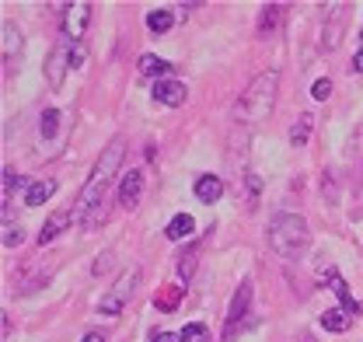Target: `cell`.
<instances>
[{"label": "cell", "mask_w": 363, "mask_h": 342, "mask_svg": "<svg viewBox=\"0 0 363 342\" xmlns=\"http://www.w3.org/2000/svg\"><path fill=\"white\" fill-rule=\"evenodd\" d=\"M123 154H126V140H123V136H112V140H108V147L98 154V165L91 168L88 182H84V185H81V192H77L74 220H84V216H91L98 206H101V196H105V189H108L112 175H116L119 165H123Z\"/></svg>", "instance_id": "6da1fadb"}, {"label": "cell", "mask_w": 363, "mask_h": 342, "mask_svg": "<svg viewBox=\"0 0 363 342\" xmlns=\"http://www.w3.org/2000/svg\"><path fill=\"white\" fill-rule=\"evenodd\" d=\"M276 94H279V70H262L252 77V84L245 87V94L234 105V119L245 126L266 123L276 109Z\"/></svg>", "instance_id": "7a4b0ae2"}, {"label": "cell", "mask_w": 363, "mask_h": 342, "mask_svg": "<svg viewBox=\"0 0 363 342\" xmlns=\"http://www.w3.org/2000/svg\"><path fill=\"white\" fill-rule=\"evenodd\" d=\"M266 241L279 258L294 262V258L304 255L308 241H311V231H308V220L301 214H276L269 220V231H266Z\"/></svg>", "instance_id": "3957f363"}, {"label": "cell", "mask_w": 363, "mask_h": 342, "mask_svg": "<svg viewBox=\"0 0 363 342\" xmlns=\"http://www.w3.org/2000/svg\"><path fill=\"white\" fill-rule=\"evenodd\" d=\"M136 283H140V269H136V265H130V269L116 280V287H112L105 297L98 300V311H101L105 318H119V314H123V307H126V300L133 297Z\"/></svg>", "instance_id": "277c9868"}, {"label": "cell", "mask_w": 363, "mask_h": 342, "mask_svg": "<svg viewBox=\"0 0 363 342\" xmlns=\"http://www.w3.org/2000/svg\"><path fill=\"white\" fill-rule=\"evenodd\" d=\"M248 307H252V280H241L238 294L230 300V311H227L224 342H234V336L241 332V325H245V318H248Z\"/></svg>", "instance_id": "5b68a950"}, {"label": "cell", "mask_w": 363, "mask_h": 342, "mask_svg": "<svg viewBox=\"0 0 363 342\" xmlns=\"http://www.w3.org/2000/svg\"><path fill=\"white\" fill-rule=\"evenodd\" d=\"M88 21H91V4L88 0L67 4V7H63V35H67V43H81L84 32H88Z\"/></svg>", "instance_id": "8992f818"}, {"label": "cell", "mask_w": 363, "mask_h": 342, "mask_svg": "<svg viewBox=\"0 0 363 342\" xmlns=\"http://www.w3.org/2000/svg\"><path fill=\"white\" fill-rule=\"evenodd\" d=\"M342 11H346L342 4L332 7V18L321 28V53H332V49H339V43H342V32H346V14Z\"/></svg>", "instance_id": "52a82bcc"}, {"label": "cell", "mask_w": 363, "mask_h": 342, "mask_svg": "<svg viewBox=\"0 0 363 342\" xmlns=\"http://www.w3.org/2000/svg\"><path fill=\"white\" fill-rule=\"evenodd\" d=\"M140 196H143V171L133 168V171H126V178L119 182V206L123 210H136L140 206Z\"/></svg>", "instance_id": "ba28073f"}, {"label": "cell", "mask_w": 363, "mask_h": 342, "mask_svg": "<svg viewBox=\"0 0 363 342\" xmlns=\"http://www.w3.org/2000/svg\"><path fill=\"white\" fill-rule=\"evenodd\" d=\"M67 70H70V56H67V45H60V49H52V53H49V63H45V81H49L52 91H60V87H63Z\"/></svg>", "instance_id": "9c48e42d"}, {"label": "cell", "mask_w": 363, "mask_h": 342, "mask_svg": "<svg viewBox=\"0 0 363 342\" xmlns=\"http://www.w3.org/2000/svg\"><path fill=\"white\" fill-rule=\"evenodd\" d=\"M185 98H189V91L182 81H154V101L179 109V105H185Z\"/></svg>", "instance_id": "30bf717a"}, {"label": "cell", "mask_w": 363, "mask_h": 342, "mask_svg": "<svg viewBox=\"0 0 363 342\" xmlns=\"http://www.w3.org/2000/svg\"><path fill=\"white\" fill-rule=\"evenodd\" d=\"M321 280L335 290V297H339V304H342V311H350V314H360V304L353 300V294H350V287H346V280L335 272V269H325L321 272Z\"/></svg>", "instance_id": "8fae6325"}, {"label": "cell", "mask_w": 363, "mask_h": 342, "mask_svg": "<svg viewBox=\"0 0 363 342\" xmlns=\"http://www.w3.org/2000/svg\"><path fill=\"white\" fill-rule=\"evenodd\" d=\"M283 18H286V4H266L262 14H259V39H269Z\"/></svg>", "instance_id": "7c38bea8"}, {"label": "cell", "mask_w": 363, "mask_h": 342, "mask_svg": "<svg viewBox=\"0 0 363 342\" xmlns=\"http://www.w3.org/2000/svg\"><path fill=\"white\" fill-rule=\"evenodd\" d=\"M224 196V182L217 175H199L196 178V199L199 203H217Z\"/></svg>", "instance_id": "4fadbf2b"}, {"label": "cell", "mask_w": 363, "mask_h": 342, "mask_svg": "<svg viewBox=\"0 0 363 342\" xmlns=\"http://www.w3.org/2000/svg\"><path fill=\"white\" fill-rule=\"evenodd\" d=\"M172 70H175V67H172L168 60L154 56V53H143V56H140V74H143V77H157V81H164Z\"/></svg>", "instance_id": "5bb4252c"}, {"label": "cell", "mask_w": 363, "mask_h": 342, "mask_svg": "<svg viewBox=\"0 0 363 342\" xmlns=\"http://www.w3.org/2000/svg\"><path fill=\"white\" fill-rule=\"evenodd\" d=\"M70 220H74V214H67V210H56V214H49V220L43 224V231H39V245H49L63 227H70Z\"/></svg>", "instance_id": "9a60e30c"}, {"label": "cell", "mask_w": 363, "mask_h": 342, "mask_svg": "<svg viewBox=\"0 0 363 342\" xmlns=\"http://www.w3.org/2000/svg\"><path fill=\"white\" fill-rule=\"evenodd\" d=\"M350 325H353V318H350V311H342V307H332V311L321 314V329H325V332H346Z\"/></svg>", "instance_id": "2e32d148"}, {"label": "cell", "mask_w": 363, "mask_h": 342, "mask_svg": "<svg viewBox=\"0 0 363 342\" xmlns=\"http://www.w3.org/2000/svg\"><path fill=\"white\" fill-rule=\"evenodd\" d=\"M192 231H196V220H192L189 214H179L172 224H168V231H164V234H168L172 241H189V238H192Z\"/></svg>", "instance_id": "e0dca14e"}, {"label": "cell", "mask_w": 363, "mask_h": 342, "mask_svg": "<svg viewBox=\"0 0 363 342\" xmlns=\"http://www.w3.org/2000/svg\"><path fill=\"white\" fill-rule=\"evenodd\" d=\"M52 192H56V182H52V178L32 182V189L25 192V203H28V206H43V203L49 199V196H52Z\"/></svg>", "instance_id": "ac0fdd59"}, {"label": "cell", "mask_w": 363, "mask_h": 342, "mask_svg": "<svg viewBox=\"0 0 363 342\" xmlns=\"http://www.w3.org/2000/svg\"><path fill=\"white\" fill-rule=\"evenodd\" d=\"M172 25H175V11H150L147 14V28L150 32H157V35H164V32H172Z\"/></svg>", "instance_id": "d6986e66"}, {"label": "cell", "mask_w": 363, "mask_h": 342, "mask_svg": "<svg viewBox=\"0 0 363 342\" xmlns=\"http://www.w3.org/2000/svg\"><path fill=\"white\" fill-rule=\"evenodd\" d=\"M182 297H185L182 287H164V290L154 297V307H157V311H175V307L182 304Z\"/></svg>", "instance_id": "ffe728a7"}, {"label": "cell", "mask_w": 363, "mask_h": 342, "mask_svg": "<svg viewBox=\"0 0 363 342\" xmlns=\"http://www.w3.org/2000/svg\"><path fill=\"white\" fill-rule=\"evenodd\" d=\"M21 49V35L11 21H4V63H11V56Z\"/></svg>", "instance_id": "44dd1931"}, {"label": "cell", "mask_w": 363, "mask_h": 342, "mask_svg": "<svg viewBox=\"0 0 363 342\" xmlns=\"http://www.w3.org/2000/svg\"><path fill=\"white\" fill-rule=\"evenodd\" d=\"M311 129H315V119H311V116H301L297 126L290 129V143H294V147H304L308 136H311Z\"/></svg>", "instance_id": "7402d4cb"}, {"label": "cell", "mask_w": 363, "mask_h": 342, "mask_svg": "<svg viewBox=\"0 0 363 342\" xmlns=\"http://www.w3.org/2000/svg\"><path fill=\"white\" fill-rule=\"evenodd\" d=\"M196 258H199V245H189L185 252L179 255V276H182V283L196 272Z\"/></svg>", "instance_id": "603a6c76"}, {"label": "cell", "mask_w": 363, "mask_h": 342, "mask_svg": "<svg viewBox=\"0 0 363 342\" xmlns=\"http://www.w3.org/2000/svg\"><path fill=\"white\" fill-rule=\"evenodd\" d=\"M60 109H45L43 119H39V133H43V140H49V136H56V129H60Z\"/></svg>", "instance_id": "cb8c5ba5"}, {"label": "cell", "mask_w": 363, "mask_h": 342, "mask_svg": "<svg viewBox=\"0 0 363 342\" xmlns=\"http://www.w3.org/2000/svg\"><path fill=\"white\" fill-rule=\"evenodd\" d=\"M182 342H210V329L203 321H192L182 329Z\"/></svg>", "instance_id": "d4e9b609"}, {"label": "cell", "mask_w": 363, "mask_h": 342, "mask_svg": "<svg viewBox=\"0 0 363 342\" xmlns=\"http://www.w3.org/2000/svg\"><path fill=\"white\" fill-rule=\"evenodd\" d=\"M21 238H25V234H21L18 224H4V248H18Z\"/></svg>", "instance_id": "484cf974"}, {"label": "cell", "mask_w": 363, "mask_h": 342, "mask_svg": "<svg viewBox=\"0 0 363 342\" xmlns=\"http://www.w3.org/2000/svg\"><path fill=\"white\" fill-rule=\"evenodd\" d=\"M67 56H70V67H84V60H88L81 43H67Z\"/></svg>", "instance_id": "4316f807"}, {"label": "cell", "mask_w": 363, "mask_h": 342, "mask_svg": "<svg viewBox=\"0 0 363 342\" xmlns=\"http://www.w3.org/2000/svg\"><path fill=\"white\" fill-rule=\"evenodd\" d=\"M328 94H332V81H328V77H321V81L311 84V98H315V101H325Z\"/></svg>", "instance_id": "83f0119b"}, {"label": "cell", "mask_w": 363, "mask_h": 342, "mask_svg": "<svg viewBox=\"0 0 363 342\" xmlns=\"http://www.w3.org/2000/svg\"><path fill=\"white\" fill-rule=\"evenodd\" d=\"M108 262H112V252H105V255L98 258V262L91 265V272H94V276H101V272H108Z\"/></svg>", "instance_id": "f1b7e54d"}, {"label": "cell", "mask_w": 363, "mask_h": 342, "mask_svg": "<svg viewBox=\"0 0 363 342\" xmlns=\"http://www.w3.org/2000/svg\"><path fill=\"white\" fill-rule=\"evenodd\" d=\"M150 342H182V336H175V332H157V336H150Z\"/></svg>", "instance_id": "f546056e"}, {"label": "cell", "mask_w": 363, "mask_h": 342, "mask_svg": "<svg viewBox=\"0 0 363 342\" xmlns=\"http://www.w3.org/2000/svg\"><path fill=\"white\" fill-rule=\"evenodd\" d=\"M0 332H4V339H7V336H11V318H7V311H4V314H0Z\"/></svg>", "instance_id": "4dcf8cb0"}, {"label": "cell", "mask_w": 363, "mask_h": 342, "mask_svg": "<svg viewBox=\"0 0 363 342\" xmlns=\"http://www.w3.org/2000/svg\"><path fill=\"white\" fill-rule=\"evenodd\" d=\"M84 342H105V336H101V332H88V336H84Z\"/></svg>", "instance_id": "1f68e13d"}, {"label": "cell", "mask_w": 363, "mask_h": 342, "mask_svg": "<svg viewBox=\"0 0 363 342\" xmlns=\"http://www.w3.org/2000/svg\"><path fill=\"white\" fill-rule=\"evenodd\" d=\"M353 67H357V70H360V74H363V49H360V53H357V56H353Z\"/></svg>", "instance_id": "d6a6232c"}]
</instances>
